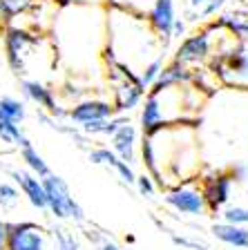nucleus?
<instances>
[{
  "label": "nucleus",
  "instance_id": "21",
  "mask_svg": "<svg viewBox=\"0 0 248 250\" xmlns=\"http://www.w3.org/2000/svg\"><path fill=\"white\" fill-rule=\"evenodd\" d=\"M161 67H163V56H157L155 61H150L148 65L143 67V72L139 74V78H141V85L145 87V92L152 87V83L157 81V76H159V72H161Z\"/></svg>",
  "mask_w": 248,
  "mask_h": 250
},
{
  "label": "nucleus",
  "instance_id": "8",
  "mask_svg": "<svg viewBox=\"0 0 248 250\" xmlns=\"http://www.w3.org/2000/svg\"><path fill=\"white\" fill-rule=\"evenodd\" d=\"M150 27L163 38V47L172 41L170 38V29L175 22L177 14H175V0H155V5L150 7V11L145 14Z\"/></svg>",
  "mask_w": 248,
  "mask_h": 250
},
{
  "label": "nucleus",
  "instance_id": "33",
  "mask_svg": "<svg viewBox=\"0 0 248 250\" xmlns=\"http://www.w3.org/2000/svg\"><path fill=\"white\" fill-rule=\"evenodd\" d=\"M183 34H186V22L181 21V18H175L172 29H170V38H181Z\"/></svg>",
  "mask_w": 248,
  "mask_h": 250
},
{
  "label": "nucleus",
  "instance_id": "31",
  "mask_svg": "<svg viewBox=\"0 0 248 250\" xmlns=\"http://www.w3.org/2000/svg\"><path fill=\"white\" fill-rule=\"evenodd\" d=\"M224 5H226V0H206L203 7H202V11H199V16H202V18H208V16L217 14Z\"/></svg>",
  "mask_w": 248,
  "mask_h": 250
},
{
  "label": "nucleus",
  "instance_id": "15",
  "mask_svg": "<svg viewBox=\"0 0 248 250\" xmlns=\"http://www.w3.org/2000/svg\"><path fill=\"white\" fill-rule=\"evenodd\" d=\"M210 230L222 244L248 250V226H233L222 221V224H212Z\"/></svg>",
  "mask_w": 248,
  "mask_h": 250
},
{
  "label": "nucleus",
  "instance_id": "20",
  "mask_svg": "<svg viewBox=\"0 0 248 250\" xmlns=\"http://www.w3.org/2000/svg\"><path fill=\"white\" fill-rule=\"evenodd\" d=\"M0 119L21 123L25 119V105L18 99H14V96H2L0 99Z\"/></svg>",
  "mask_w": 248,
  "mask_h": 250
},
{
  "label": "nucleus",
  "instance_id": "29",
  "mask_svg": "<svg viewBox=\"0 0 248 250\" xmlns=\"http://www.w3.org/2000/svg\"><path fill=\"white\" fill-rule=\"evenodd\" d=\"M170 239L172 244L181 246V248H190V250H208L206 244H202V241H195V239H188V237H179V234L170 232Z\"/></svg>",
  "mask_w": 248,
  "mask_h": 250
},
{
  "label": "nucleus",
  "instance_id": "9",
  "mask_svg": "<svg viewBox=\"0 0 248 250\" xmlns=\"http://www.w3.org/2000/svg\"><path fill=\"white\" fill-rule=\"evenodd\" d=\"M21 89H23V94H25L27 99L34 101L38 107L45 109V112L52 116V119H61V116H68V109H61V107H58L54 92H52L49 87H45L43 83H38V81H23V83H21Z\"/></svg>",
  "mask_w": 248,
  "mask_h": 250
},
{
  "label": "nucleus",
  "instance_id": "13",
  "mask_svg": "<svg viewBox=\"0 0 248 250\" xmlns=\"http://www.w3.org/2000/svg\"><path fill=\"white\" fill-rule=\"evenodd\" d=\"M110 139H112V152L119 156L121 161H125V163L135 161V143H136V127L135 125L128 121V123L121 125Z\"/></svg>",
  "mask_w": 248,
  "mask_h": 250
},
{
  "label": "nucleus",
  "instance_id": "18",
  "mask_svg": "<svg viewBox=\"0 0 248 250\" xmlns=\"http://www.w3.org/2000/svg\"><path fill=\"white\" fill-rule=\"evenodd\" d=\"M21 159L27 163V167L31 170V174H36L38 179L47 177L49 174V166H47V161L43 159L41 154H38V150L34 146H27V147H21Z\"/></svg>",
  "mask_w": 248,
  "mask_h": 250
},
{
  "label": "nucleus",
  "instance_id": "27",
  "mask_svg": "<svg viewBox=\"0 0 248 250\" xmlns=\"http://www.w3.org/2000/svg\"><path fill=\"white\" fill-rule=\"evenodd\" d=\"M135 186L139 188L141 197H145V199H152V197H155V192H157L155 181H152L148 174H139V177H136V183H135Z\"/></svg>",
  "mask_w": 248,
  "mask_h": 250
},
{
  "label": "nucleus",
  "instance_id": "2",
  "mask_svg": "<svg viewBox=\"0 0 248 250\" xmlns=\"http://www.w3.org/2000/svg\"><path fill=\"white\" fill-rule=\"evenodd\" d=\"M212 69L226 85L248 89V45L237 42L212 61Z\"/></svg>",
  "mask_w": 248,
  "mask_h": 250
},
{
  "label": "nucleus",
  "instance_id": "22",
  "mask_svg": "<svg viewBox=\"0 0 248 250\" xmlns=\"http://www.w3.org/2000/svg\"><path fill=\"white\" fill-rule=\"evenodd\" d=\"M222 219H224V224L248 226V208H244V206H230V208H224Z\"/></svg>",
  "mask_w": 248,
  "mask_h": 250
},
{
  "label": "nucleus",
  "instance_id": "19",
  "mask_svg": "<svg viewBox=\"0 0 248 250\" xmlns=\"http://www.w3.org/2000/svg\"><path fill=\"white\" fill-rule=\"evenodd\" d=\"M31 5H34V0H0V22L7 25L16 16L31 9Z\"/></svg>",
  "mask_w": 248,
  "mask_h": 250
},
{
  "label": "nucleus",
  "instance_id": "17",
  "mask_svg": "<svg viewBox=\"0 0 248 250\" xmlns=\"http://www.w3.org/2000/svg\"><path fill=\"white\" fill-rule=\"evenodd\" d=\"M0 139H2V143H9V146H16V147L31 146V141L21 130V125L7 119H0Z\"/></svg>",
  "mask_w": 248,
  "mask_h": 250
},
{
  "label": "nucleus",
  "instance_id": "24",
  "mask_svg": "<svg viewBox=\"0 0 248 250\" xmlns=\"http://www.w3.org/2000/svg\"><path fill=\"white\" fill-rule=\"evenodd\" d=\"M116 7H121V9L130 11V14H148L150 11V7L155 5V0H112Z\"/></svg>",
  "mask_w": 248,
  "mask_h": 250
},
{
  "label": "nucleus",
  "instance_id": "7",
  "mask_svg": "<svg viewBox=\"0 0 248 250\" xmlns=\"http://www.w3.org/2000/svg\"><path fill=\"white\" fill-rule=\"evenodd\" d=\"M203 199H206V208L210 212H219V210L230 201V192H233V179L228 172H215L208 179H203Z\"/></svg>",
  "mask_w": 248,
  "mask_h": 250
},
{
  "label": "nucleus",
  "instance_id": "25",
  "mask_svg": "<svg viewBox=\"0 0 248 250\" xmlns=\"http://www.w3.org/2000/svg\"><path fill=\"white\" fill-rule=\"evenodd\" d=\"M54 239H56V248L58 250H81L78 239L74 237L72 232H69V230L56 228V230H54Z\"/></svg>",
  "mask_w": 248,
  "mask_h": 250
},
{
  "label": "nucleus",
  "instance_id": "26",
  "mask_svg": "<svg viewBox=\"0 0 248 250\" xmlns=\"http://www.w3.org/2000/svg\"><path fill=\"white\" fill-rule=\"evenodd\" d=\"M18 197L21 194L11 183H0V206H16Z\"/></svg>",
  "mask_w": 248,
  "mask_h": 250
},
{
  "label": "nucleus",
  "instance_id": "12",
  "mask_svg": "<svg viewBox=\"0 0 248 250\" xmlns=\"http://www.w3.org/2000/svg\"><path fill=\"white\" fill-rule=\"evenodd\" d=\"M192 69H188L186 65H179V62L172 61L170 65H163L157 76V81L152 83V87L148 92H161V89H168V87H175V85H183V83H192Z\"/></svg>",
  "mask_w": 248,
  "mask_h": 250
},
{
  "label": "nucleus",
  "instance_id": "35",
  "mask_svg": "<svg viewBox=\"0 0 248 250\" xmlns=\"http://www.w3.org/2000/svg\"><path fill=\"white\" fill-rule=\"evenodd\" d=\"M203 2H206V0H188V5H190V7H195V9H202V7H203Z\"/></svg>",
  "mask_w": 248,
  "mask_h": 250
},
{
  "label": "nucleus",
  "instance_id": "6",
  "mask_svg": "<svg viewBox=\"0 0 248 250\" xmlns=\"http://www.w3.org/2000/svg\"><path fill=\"white\" fill-rule=\"evenodd\" d=\"M210 54V29H202L188 36L186 41H181V45L177 47L175 52V62L179 65H197V62H202L208 58Z\"/></svg>",
  "mask_w": 248,
  "mask_h": 250
},
{
  "label": "nucleus",
  "instance_id": "11",
  "mask_svg": "<svg viewBox=\"0 0 248 250\" xmlns=\"http://www.w3.org/2000/svg\"><path fill=\"white\" fill-rule=\"evenodd\" d=\"M9 174L14 177V181L21 186V190L25 192V197L29 199V203L34 208L47 210L45 188H43V181L36 177V174H31V172H27V170H11Z\"/></svg>",
  "mask_w": 248,
  "mask_h": 250
},
{
  "label": "nucleus",
  "instance_id": "4",
  "mask_svg": "<svg viewBox=\"0 0 248 250\" xmlns=\"http://www.w3.org/2000/svg\"><path fill=\"white\" fill-rule=\"evenodd\" d=\"M7 250H49V232L34 221L11 224Z\"/></svg>",
  "mask_w": 248,
  "mask_h": 250
},
{
  "label": "nucleus",
  "instance_id": "32",
  "mask_svg": "<svg viewBox=\"0 0 248 250\" xmlns=\"http://www.w3.org/2000/svg\"><path fill=\"white\" fill-rule=\"evenodd\" d=\"M9 221H0V250H7V241H9Z\"/></svg>",
  "mask_w": 248,
  "mask_h": 250
},
{
  "label": "nucleus",
  "instance_id": "16",
  "mask_svg": "<svg viewBox=\"0 0 248 250\" xmlns=\"http://www.w3.org/2000/svg\"><path fill=\"white\" fill-rule=\"evenodd\" d=\"M217 25L224 27L226 31H230L233 36H237L239 41L248 45V16H242V14H224L222 18H217Z\"/></svg>",
  "mask_w": 248,
  "mask_h": 250
},
{
  "label": "nucleus",
  "instance_id": "5",
  "mask_svg": "<svg viewBox=\"0 0 248 250\" xmlns=\"http://www.w3.org/2000/svg\"><path fill=\"white\" fill-rule=\"evenodd\" d=\"M2 42H5V58H7V65H9L11 72L16 74H23V56L27 54V47L29 45H36V38L29 36L25 29L21 27H5V36H2Z\"/></svg>",
  "mask_w": 248,
  "mask_h": 250
},
{
  "label": "nucleus",
  "instance_id": "34",
  "mask_svg": "<svg viewBox=\"0 0 248 250\" xmlns=\"http://www.w3.org/2000/svg\"><path fill=\"white\" fill-rule=\"evenodd\" d=\"M98 250H123V248H121V246H116V244H112L110 239H105L103 244L98 246Z\"/></svg>",
  "mask_w": 248,
  "mask_h": 250
},
{
  "label": "nucleus",
  "instance_id": "10",
  "mask_svg": "<svg viewBox=\"0 0 248 250\" xmlns=\"http://www.w3.org/2000/svg\"><path fill=\"white\" fill-rule=\"evenodd\" d=\"M68 116L78 125L90 121H105L114 116V105L108 101H81L72 109H68Z\"/></svg>",
  "mask_w": 248,
  "mask_h": 250
},
{
  "label": "nucleus",
  "instance_id": "30",
  "mask_svg": "<svg viewBox=\"0 0 248 250\" xmlns=\"http://www.w3.org/2000/svg\"><path fill=\"white\" fill-rule=\"evenodd\" d=\"M228 174H230L233 183H244V181H248V163H235V166H230Z\"/></svg>",
  "mask_w": 248,
  "mask_h": 250
},
{
  "label": "nucleus",
  "instance_id": "3",
  "mask_svg": "<svg viewBox=\"0 0 248 250\" xmlns=\"http://www.w3.org/2000/svg\"><path fill=\"white\" fill-rule=\"evenodd\" d=\"M163 201L172 210L181 214H190V217H203L208 212L202 188L192 186V183H177L175 188H168Z\"/></svg>",
  "mask_w": 248,
  "mask_h": 250
},
{
  "label": "nucleus",
  "instance_id": "23",
  "mask_svg": "<svg viewBox=\"0 0 248 250\" xmlns=\"http://www.w3.org/2000/svg\"><path fill=\"white\" fill-rule=\"evenodd\" d=\"M90 161H92L94 166L114 167V163L119 161V156L114 154L110 147H92V150H90Z\"/></svg>",
  "mask_w": 248,
  "mask_h": 250
},
{
  "label": "nucleus",
  "instance_id": "28",
  "mask_svg": "<svg viewBox=\"0 0 248 250\" xmlns=\"http://www.w3.org/2000/svg\"><path fill=\"white\" fill-rule=\"evenodd\" d=\"M112 170L121 177V181L130 183V186H132V183H136V174H135V170H132V166H130V163H125V161H121V159H119V161L114 163Z\"/></svg>",
  "mask_w": 248,
  "mask_h": 250
},
{
  "label": "nucleus",
  "instance_id": "1",
  "mask_svg": "<svg viewBox=\"0 0 248 250\" xmlns=\"http://www.w3.org/2000/svg\"><path fill=\"white\" fill-rule=\"evenodd\" d=\"M41 181H43V188H45V194H47V210H49L54 217L85 221V212H83L81 203L72 197L65 179H61L58 174H54V172H49Z\"/></svg>",
  "mask_w": 248,
  "mask_h": 250
},
{
  "label": "nucleus",
  "instance_id": "14",
  "mask_svg": "<svg viewBox=\"0 0 248 250\" xmlns=\"http://www.w3.org/2000/svg\"><path fill=\"white\" fill-rule=\"evenodd\" d=\"M145 96V89L139 87L135 83H128V81H121L116 83V89H114V112L119 109V112H130V109H135L136 105L143 101Z\"/></svg>",
  "mask_w": 248,
  "mask_h": 250
}]
</instances>
